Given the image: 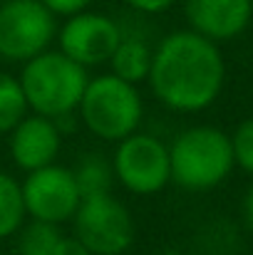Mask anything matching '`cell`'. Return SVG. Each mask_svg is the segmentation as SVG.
<instances>
[{
	"label": "cell",
	"instance_id": "cell-1",
	"mask_svg": "<svg viewBox=\"0 0 253 255\" xmlns=\"http://www.w3.org/2000/svg\"><path fill=\"white\" fill-rule=\"evenodd\" d=\"M147 82L169 109L181 114L204 112L224 89L226 62L216 42L191 30H179L157 45Z\"/></svg>",
	"mask_w": 253,
	"mask_h": 255
},
{
	"label": "cell",
	"instance_id": "cell-2",
	"mask_svg": "<svg viewBox=\"0 0 253 255\" xmlns=\"http://www.w3.org/2000/svg\"><path fill=\"white\" fill-rule=\"evenodd\" d=\"M17 82L27 109H32L37 117L57 119L65 114H77L89 75L60 50H47L22 65Z\"/></svg>",
	"mask_w": 253,
	"mask_h": 255
},
{
	"label": "cell",
	"instance_id": "cell-3",
	"mask_svg": "<svg viewBox=\"0 0 253 255\" xmlns=\"http://www.w3.org/2000/svg\"><path fill=\"white\" fill-rule=\"evenodd\" d=\"M171 181L186 191H211L234 171L231 136L216 127H191L169 146Z\"/></svg>",
	"mask_w": 253,
	"mask_h": 255
},
{
	"label": "cell",
	"instance_id": "cell-4",
	"mask_svg": "<svg viewBox=\"0 0 253 255\" xmlns=\"http://www.w3.org/2000/svg\"><path fill=\"white\" fill-rule=\"evenodd\" d=\"M142 112L144 107L137 87L112 72L89 77L77 107L82 124L104 141H122L132 136L142 122Z\"/></svg>",
	"mask_w": 253,
	"mask_h": 255
},
{
	"label": "cell",
	"instance_id": "cell-5",
	"mask_svg": "<svg viewBox=\"0 0 253 255\" xmlns=\"http://www.w3.org/2000/svg\"><path fill=\"white\" fill-rule=\"evenodd\" d=\"M57 37L55 15L40 0L0 2V57L7 62H30L50 50Z\"/></svg>",
	"mask_w": 253,
	"mask_h": 255
},
{
	"label": "cell",
	"instance_id": "cell-6",
	"mask_svg": "<svg viewBox=\"0 0 253 255\" xmlns=\"http://www.w3.org/2000/svg\"><path fill=\"white\" fill-rule=\"evenodd\" d=\"M72 223L75 238L92 255H124L137 236L129 208L112 193L82 198Z\"/></svg>",
	"mask_w": 253,
	"mask_h": 255
},
{
	"label": "cell",
	"instance_id": "cell-7",
	"mask_svg": "<svg viewBox=\"0 0 253 255\" xmlns=\"http://www.w3.org/2000/svg\"><path fill=\"white\" fill-rule=\"evenodd\" d=\"M114 178L137 196H152L171 181L169 146L152 134L134 131L122 139L112 159Z\"/></svg>",
	"mask_w": 253,
	"mask_h": 255
},
{
	"label": "cell",
	"instance_id": "cell-8",
	"mask_svg": "<svg viewBox=\"0 0 253 255\" xmlns=\"http://www.w3.org/2000/svg\"><path fill=\"white\" fill-rule=\"evenodd\" d=\"M20 188H22L25 213L32 221L52 223V226H62L65 221H72L82 203L72 169L57 164L30 171L27 178L20 183Z\"/></svg>",
	"mask_w": 253,
	"mask_h": 255
},
{
	"label": "cell",
	"instance_id": "cell-9",
	"mask_svg": "<svg viewBox=\"0 0 253 255\" xmlns=\"http://www.w3.org/2000/svg\"><path fill=\"white\" fill-rule=\"evenodd\" d=\"M122 40L119 25L102 12H77L67 17V22L57 32L60 52L89 70L97 65H107Z\"/></svg>",
	"mask_w": 253,
	"mask_h": 255
},
{
	"label": "cell",
	"instance_id": "cell-10",
	"mask_svg": "<svg viewBox=\"0 0 253 255\" xmlns=\"http://www.w3.org/2000/svg\"><path fill=\"white\" fill-rule=\"evenodd\" d=\"M189 30L211 40L226 42L239 37L253 17V0H186Z\"/></svg>",
	"mask_w": 253,
	"mask_h": 255
},
{
	"label": "cell",
	"instance_id": "cell-11",
	"mask_svg": "<svg viewBox=\"0 0 253 255\" xmlns=\"http://www.w3.org/2000/svg\"><path fill=\"white\" fill-rule=\"evenodd\" d=\"M60 144H62V134L57 131L55 122L37 114L25 117L10 131V156L27 173L55 164L60 154Z\"/></svg>",
	"mask_w": 253,
	"mask_h": 255
},
{
	"label": "cell",
	"instance_id": "cell-12",
	"mask_svg": "<svg viewBox=\"0 0 253 255\" xmlns=\"http://www.w3.org/2000/svg\"><path fill=\"white\" fill-rule=\"evenodd\" d=\"M152 55L154 50L142 40V37H124L119 40L109 65H112V75L129 82V85H139L149 77L152 70Z\"/></svg>",
	"mask_w": 253,
	"mask_h": 255
},
{
	"label": "cell",
	"instance_id": "cell-13",
	"mask_svg": "<svg viewBox=\"0 0 253 255\" xmlns=\"http://www.w3.org/2000/svg\"><path fill=\"white\" fill-rule=\"evenodd\" d=\"M25 201L20 183L0 171V241L15 236L25 226Z\"/></svg>",
	"mask_w": 253,
	"mask_h": 255
},
{
	"label": "cell",
	"instance_id": "cell-14",
	"mask_svg": "<svg viewBox=\"0 0 253 255\" xmlns=\"http://www.w3.org/2000/svg\"><path fill=\"white\" fill-rule=\"evenodd\" d=\"M72 173H75V181H77V188H80V196L82 198L112 193L114 169H112V164L104 156L87 154L82 161H80V166L72 171Z\"/></svg>",
	"mask_w": 253,
	"mask_h": 255
},
{
	"label": "cell",
	"instance_id": "cell-15",
	"mask_svg": "<svg viewBox=\"0 0 253 255\" xmlns=\"http://www.w3.org/2000/svg\"><path fill=\"white\" fill-rule=\"evenodd\" d=\"M17 253L20 255H55V248L62 238L60 226L30 221L17 233Z\"/></svg>",
	"mask_w": 253,
	"mask_h": 255
},
{
	"label": "cell",
	"instance_id": "cell-16",
	"mask_svg": "<svg viewBox=\"0 0 253 255\" xmlns=\"http://www.w3.org/2000/svg\"><path fill=\"white\" fill-rule=\"evenodd\" d=\"M27 114V102L17 77L0 72V134H10Z\"/></svg>",
	"mask_w": 253,
	"mask_h": 255
},
{
	"label": "cell",
	"instance_id": "cell-17",
	"mask_svg": "<svg viewBox=\"0 0 253 255\" xmlns=\"http://www.w3.org/2000/svg\"><path fill=\"white\" fill-rule=\"evenodd\" d=\"M231 149H234V164L253 176V117L244 119L236 127V131L231 134Z\"/></svg>",
	"mask_w": 253,
	"mask_h": 255
},
{
	"label": "cell",
	"instance_id": "cell-18",
	"mask_svg": "<svg viewBox=\"0 0 253 255\" xmlns=\"http://www.w3.org/2000/svg\"><path fill=\"white\" fill-rule=\"evenodd\" d=\"M40 2H42L55 17H57V15L72 17V15H77V12H84L92 0H40Z\"/></svg>",
	"mask_w": 253,
	"mask_h": 255
},
{
	"label": "cell",
	"instance_id": "cell-19",
	"mask_svg": "<svg viewBox=\"0 0 253 255\" xmlns=\"http://www.w3.org/2000/svg\"><path fill=\"white\" fill-rule=\"evenodd\" d=\"M55 255H92V253L84 248L75 236H62L57 248H55Z\"/></svg>",
	"mask_w": 253,
	"mask_h": 255
},
{
	"label": "cell",
	"instance_id": "cell-20",
	"mask_svg": "<svg viewBox=\"0 0 253 255\" xmlns=\"http://www.w3.org/2000/svg\"><path fill=\"white\" fill-rule=\"evenodd\" d=\"M124 2H129V5H132L134 10H139V12L154 15V12H164V10H169L174 0H124Z\"/></svg>",
	"mask_w": 253,
	"mask_h": 255
},
{
	"label": "cell",
	"instance_id": "cell-21",
	"mask_svg": "<svg viewBox=\"0 0 253 255\" xmlns=\"http://www.w3.org/2000/svg\"><path fill=\"white\" fill-rule=\"evenodd\" d=\"M241 213H244V223H246V228H249V231H253V186L246 191V196H244Z\"/></svg>",
	"mask_w": 253,
	"mask_h": 255
},
{
	"label": "cell",
	"instance_id": "cell-22",
	"mask_svg": "<svg viewBox=\"0 0 253 255\" xmlns=\"http://www.w3.org/2000/svg\"><path fill=\"white\" fill-rule=\"evenodd\" d=\"M0 2H5V0H0Z\"/></svg>",
	"mask_w": 253,
	"mask_h": 255
}]
</instances>
